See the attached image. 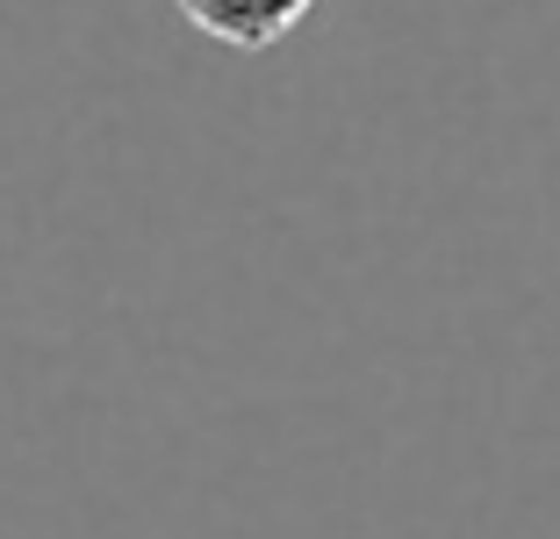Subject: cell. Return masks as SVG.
Returning a JSON list of instances; mask_svg holds the SVG:
<instances>
[{"mask_svg":"<svg viewBox=\"0 0 560 539\" xmlns=\"http://www.w3.org/2000/svg\"><path fill=\"white\" fill-rule=\"evenodd\" d=\"M310 8L316 0H180V15L201 36H215L231 50H273L288 30L310 22Z\"/></svg>","mask_w":560,"mask_h":539,"instance_id":"1","label":"cell"}]
</instances>
